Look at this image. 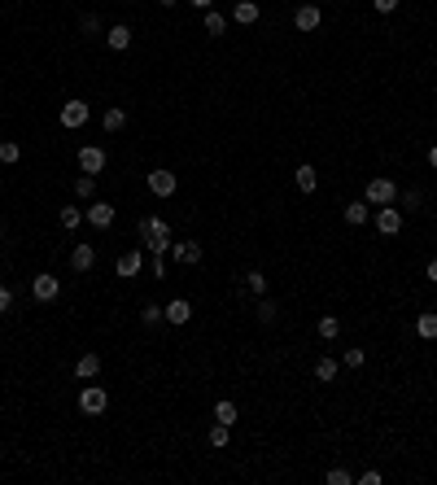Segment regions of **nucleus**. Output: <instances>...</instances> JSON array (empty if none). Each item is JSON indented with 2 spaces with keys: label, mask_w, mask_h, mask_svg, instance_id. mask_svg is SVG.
<instances>
[{
  "label": "nucleus",
  "mask_w": 437,
  "mask_h": 485,
  "mask_svg": "<svg viewBox=\"0 0 437 485\" xmlns=\"http://www.w3.org/2000/svg\"><path fill=\"white\" fill-rule=\"evenodd\" d=\"M394 201H398V184L389 180V175L368 180V206H394Z\"/></svg>",
  "instance_id": "nucleus-3"
},
{
  "label": "nucleus",
  "mask_w": 437,
  "mask_h": 485,
  "mask_svg": "<svg viewBox=\"0 0 437 485\" xmlns=\"http://www.w3.org/2000/svg\"><path fill=\"white\" fill-rule=\"evenodd\" d=\"M171 254H175V263H180V267H197V263L206 258V250H202L197 241H180V245H171Z\"/></svg>",
  "instance_id": "nucleus-9"
},
{
  "label": "nucleus",
  "mask_w": 437,
  "mask_h": 485,
  "mask_svg": "<svg viewBox=\"0 0 437 485\" xmlns=\"http://www.w3.org/2000/svg\"><path fill=\"white\" fill-rule=\"evenodd\" d=\"M188 319H193V302H188V298H175V302L167 306V324H175V328H184Z\"/></svg>",
  "instance_id": "nucleus-16"
},
{
  "label": "nucleus",
  "mask_w": 437,
  "mask_h": 485,
  "mask_svg": "<svg viewBox=\"0 0 437 485\" xmlns=\"http://www.w3.org/2000/svg\"><path fill=\"white\" fill-rule=\"evenodd\" d=\"M175 188H180V180H175V171H167V167L149 171V193H153V197H175Z\"/></svg>",
  "instance_id": "nucleus-5"
},
{
  "label": "nucleus",
  "mask_w": 437,
  "mask_h": 485,
  "mask_svg": "<svg viewBox=\"0 0 437 485\" xmlns=\"http://www.w3.org/2000/svg\"><path fill=\"white\" fill-rule=\"evenodd\" d=\"M101 127H105V132H123V127H127V110H123V105H110V110H105L101 114Z\"/></svg>",
  "instance_id": "nucleus-19"
},
{
  "label": "nucleus",
  "mask_w": 437,
  "mask_h": 485,
  "mask_svg": "<svg viewBox=\"0 0 437 485\" xmlns=\"http://www.w3.org/2000/svg\"><path fill=\"white\" fill-rule=\"evenodd\" d=\"M162 319H167V306H145V311H140V324H145V328H158L162 324Z\"/></svg>",
  "instance_id": "nucleus-28"
},
{
  "label": "nucleus",
  "mask_w": 437,
  "mask_h": 485,
  "mask_svg": "<svg viewBox=\"0 0 437 485\" xmlns=\"http://www.w3.org/2000/svg\"><path fill=\"white\" fill-rule=\"evenodd\" d=\"M70 267H75L79 276H88V271L97 267V250H92V245H84V241H79L75 250H70Z\"/></svg>",
  "instance_id": "nucleus-11"
},
{
  "label": "nucleus",
  "mask_w": 437,
  "mask_h": 485,
  "mask_svg": "<svg viewBox=\"0 0 437 485\" xmlns=\"http://www.w3.org/2000/svg\"><path fill=\"white\" fill-rule=\"evenodd\" d=\"M206 31L210 35H223V31H228V18H223L219 9H206Z\"/></svg>",
  "instance_id": "nucleus-31"
},
{
  "label": "nucleus",
  "mask_w": 437,
  "mask_h": 485,
  "mask_svg": "<svg viewBox=\"0 0 437 485\" xmlns=\"http://www.w3.org/2000/svg\"><path fill=\"white\" fill-rule=\"evenodd\" d=\"M101 376V354H79V363H75V381H97Z\"/></svg>",
  "instance_id": "nucleus-14"
},
{
  "label": "nucleus",
  "mask_w": 437,
  "mask_h": 485,
  "mask_svg": "<svg viewBox=\"0 0 437 485\" xmlns=\"http://www.w3.org/2000/svg\"><path fill=\"white\" fill-rule=\"evenodd\" d=\"M363 359H368V350L354 346V350H346V359H341V363H346V368H363Z\"/></svg>",
  "instance_id": "nucleus-36"
},
{
  "label": "nucleus",
  "mask_w": 437,
  "mask_h": 485,
  "mask_svg": "<svg viewBox=\"0 0 437 485\" xmlns=\"http://www.w3.org/2000/svg\"><path fill=\"white\" fill-rule=\"evenodd\" d=\"M341 219L350 223V228H363V223L372 219V210H368V201H350L346 210H341Z\"/></svg>",
  "instance_id": "nucleus-18"
},
{
  "label": "nucleus",
  "mask_w": 437,
  "mask_h": 485,
  "mask_svg": "<svg viewBox=\"0 0 437 485\" xmlns=\"http://www.w3.org/2000/svg\"><path fill=\"white\" fill-rule=\"evenodd\" d=\"M416 333H420L424 341H437V315H433V311L416 315Z\"/></svg>",
  "instance_id": "nucleus-25"
},
{
  "label": "nucleus",
  "mask_w": 437,
  "mask_h": 485,
  "mask_svg": "<svg viewBox=\"0 0 437 485\" xmlns=\"http://www.w3.org/2000/svg\"><path fill=\"white\" fill-rule=\"evenodd\" d=\"M140 236H145L149 254H167V250H171V223H167V219H158V215L140 219Z\"/></svg>",
  "instance_id": "nucleus-1"
},
{
  "label": "nucleus",
  "mask_w": 437,
  "mask_h": 485,
  "mask_svg": "<svg viewBox=\"0 0 437 485\" xmlns=\"http://www.w3.org/2000/svg\"><path fill=\"white\" fill-rule=\"evenodd\" d=\"M228 442H232V424H219V420H215V429H210V446H215V451H223Z\"/></svg>",
  "instance_id": "nucleus-29"
},
{
  "label": "nucleus",
  "mask_w": 437,
  "mask_h": 485,
  "mask_svg": "<svg viewBox=\"0 0 437 485\" xmlns=\"http://www.w3.org/2000/svg\"><path fill=\"white\" fill-rule=\"evenodd\" d=\"M315 333H320V341H337V337H341V319H337V315H320Z\"/></svg>",
  "instance_id": "nucleus-21"
},
{
  "label": "nucleus",
  "mask_w": 437,
  "mask_h": 485,
  "mask_svg": "<svg viewBox=\"0 0 437 485\" xmlns=\"http://www.w3.org/2000/svg\"><path fill=\"white\" fill-rule=\"evenodd\" d=\"M429 167L437 171V145H429Z\"/></svg>",
  "instance_id": "nucleus-43"
},
{
  "label": "nucleus",
  "mask_w": 437,
  "mask_h": 485,
  "mask_svg": "<svg viewBox=\"0 0 437 485\" xmlns=\"http://www.w3.org/2000/svg\"><path fill=\"white\" fill-rule=\"evenodd\" d=\"M215 420H219V424H236V420H241V411H236L232 398H219V402H215Z\"/></svg>",
  "instance_id": "nucleus-24"
},
{
  "label": "nucleus",
  "mask_w": 437,
  "mask_h": 485,
  "mask_svg": "<svg viewBox=\"0 0 437 485\" xmlns=\"http://www.w3.org/2000/svg\"><path fill=\"white\" fill-rule=\"evenodd\" d=\"M245 285H250L254 298H267V276H263V271H250V276H245Z\"/></svg>",
  "instance_id": "nucleus-32"
},
{
  "label": "nucleus",
  "mask_w": 437,
  "mask_h": 485,
  "mask_svg": "<svg viewBox=\"0 0 437 485\" xmlns=\"http://www.w3.org/2000/svg\"><path fill=\"white\" fill-rule=\"evenodd\" d=\"M320 22H324L320 5H302L298 14H293V27H298V31H320Z\"/></svg>",
  "instance_id": "nucleus-12"
},
{
  "label": "nucleus",
  "mask_w": 437,
  "mask_h": 485,
  "mask_svg": "<svg viewBox=\"0 0 437 485\" xmlns=\"http://www.w3.org/2000/svg\"><path fill=\"white\" fill-rule=\"evenodd\" d=\"M293 184H298L302 193H315V188H320V171H315L311 162H302V167L293 171Z\"/></svg>",
  "instance_id": "nucleus-17"
},
{
  "label": "nucleus",
  "mask_w": 437,
  "mask_h": 485,
  "mask_svg": "<svg viewBox=\"0 0 437 485\" xmlns=\"http://www.w3.org/2000/svg\"><path fill=\"white\" fill-rule=\"evenodd\" d=\"M105 407H110V389L105 385H84L79 389V411H84V416H101Z\"/></svg>",
  "instance_id": "nucleus-2"
},
{
  "label": "nucleus",
  "mask_w": 437,
  "mask_h": 485,
  "mask_svg": "<svg viewBox=\"0 0 437 485\" xmlns=\"http://www.w3.org/2000/svg\"><path fill=\"white\" fill-rule=\"evenodd\" d=\"M188 5H193V9H202V14H206V9H215V0H188Z\"/></svg>",
  "instance_id": "nucleus-41"
},
{
  "label": "nucleus",
  "mask_w": 437,
  "mask_h": 485,
  "mask_svg": "<svg viewBox=\"0 0 437 485\" xmlns=\"http://www.w3.org/2000/svg\"><path fill=\"white\" fill-rule=\"evenodd\" d=\"M232 18L241 22V27H254V22H258V5H254V0H236Z\"/></svg>",
  "instance_id": "nucleus-22"
},
{
  "label": "nucleus",
  "mask_w": 437,
  "mask_h": 485,
  "mask_svg": "<svg viewBox=\"0 0 437 485\" xmlns=\"http://www.w3.org/2000/svg\"><path fill=\"white\" fill-rule=\"evenodd\" d=\"M57 293H62V280L49 276V271H40V276L31 280V298L35 302H57Z\"/></svg>",
  "instance_id": "nucleus-4"
},
{
  "label": "nucleus",
  "mask_w": 437,
  "mask_h": 485,
  "mask_svg": "<svg viewBox=\"0 0 437 485\" xmlns=\"http://www.w3.org/2000/svg\"><path fill=\"white\" fill-rule=\"evenodd\" d=\"M376 232H381V236H398V232H403V210L376 206Z\"/></svg>",
  "instance_id": "nucleus-6"
},
{
  "label": "nucleus",
  "mask_w": 437,
  "mask_h": 485,
  "mask_svg": "<svg viewBox=\"0 0 437 485\" xmlns=\"http://www.w3.org/2000/svg\"><path fill=\"white\" fill-rule=\"evenodd\" d=\"M79 219H88L79 206H62V210H57V223H62L66 232H75V228H79Z\"/></svg>",
  "instance_id": "nucleus-26"
},
{
  "label": "nucleus",
  "mask_w": 437,
  "mask_h": 485,
  "mask_svg": "<svg viewBox=\"0 0 437 485\" xmlns=\"http://www.w3.org/2000/svg\"><path fill=\"white\" fill-rule=\"evenodd\" d=\"M385 477H381V472H376V468H368V472H363V477H359V485H381Z\"/></svg>",
  "instance_id": "nucleus-38"
},
{
  "label": "nucleus",
  "mask_w": 437,
  "mask_h": 485,
  "mask_svg": "<svg viewBox=\"0 0 437 485\" xmlns=\"http://www.w3.org/2000/svg\"><path fill=\"white\" fill-rule=\"evenodd\" d=\"M429 280L437 285V258H429Z\"/></svg>",
  "instance_id": "nucleus-42"
},
{
  "label": "nucleus",
  "mask_w": 437,
  "mask_h": 485,
  "mask_svg": "<svg viewBox=\"0 0 437 485\" xmlns=\"http://www.w3.org/2000/svg\"><path fill=\"white\" fill-rule=\"evenodd\" d=\"M9 306H14V293H9L5 285H0V315H5V311H9Z\"/></svg>",
  "instance_id": "nucleus-40"
},
{
  "label": "nucleus",
  "mask_w": 437,
  "mask_h": 485,
  "mask_svg": "<svg viewBox=\"0 0 437 485\" xmlns=\"http://www.w3.org/2000/svg\"><path fill=\"white\" fill-rule=\"evenodd\" d=\"M92 228H101V232H110L114 228V201H92V206L84 210Z\"/></svg>",
  "instance_id": "nucleus-7"
},
{
  "label": "nucleus",
  "mask_w": 437,
  "mask_h": 485,
  "mask_svg": "<svg viewBox=\"0 0 437 485\" xmlns=\"http://www.w3.org/2000/svg\"><path fill=\"white\" fill-rule=\"evenodd\" d=\"M79 31H84V35H101V18L97 14H84V18H79Z\"/></svg>",
  "instance_id": "nucleus-34"
},
{
  "label": "nucleus",
  "mask_w": 437,
  "mask_h": 485,
  "mask_svg": "<svg viewBox=\"0 0 437 485\" xmlns=\"http://www.w3.org/2000/svg\"><path fill=\"white\" fill-rule=\"evenodd\" d=\"M0 162H9V167L22 162V145H18V140H0Z\"/></svg>",
  "instance_id": "nucleus-30"
},
{
  "label": "nucleus",
  "mask_w": 437,
  "mask_h": 485,
  "mask_svg": "<svg viewBox=\"0 0 437 485\" xmlns=\"http://www.w3.org/2000/svg\"><path fill=\"white\" fill-rule=\"evenodd\" d=\"M403 206H407V210H420V206H424V193H420V188H407V193H403Z\"/></svg>",
  "instance_id": "nucleus-35"
},
{
  "label": "nucleus",
  "mask_w": 437,
  "mask_h": 485,
  "mask_svg": "<svg viewBox=\"0 0 437 485\" xmlns=\"http://www.w3.org/2000/svg\"><path fill=\"white\" fill-rule=\"evenodd\" d=\"M324 481H328V485H354V472H346V468H328Z\"/></svg>",
  "instance_id": "nucleus-33"
},
{
  "label": "nucleus",
  "mask_w": 437,
  "mask_h": 485,
  "mask_svg": "<svg viewBox=\"0 0 437 485\" xmlns=\"http://www.w3.org/2000/svg\"><path fill=\"white\" fill-rule=\"evenodd\" d=\"M153 276H158V280L167 276V258H162V254H153Z\"/></svg>",
  "instance_id": "nucleus-39"
},
{
  "label": "nucleus",
  "mask_w": 437,
  "mask_h": 485,
  "mask_svg": "<svg viewBox=\"0 0 437 485\" xmlns=\"http://www.w3.org/2000/svg\"><path fill=\"white\" fill-rule=\"evenodd\" d=\"M105 44H110V53L132 49V27H127V22H114V27L105 31Z\"/></svg>",
  "instance_id": "nucleus-13"
},
{
  "label": "nucleus",
  "mask_w": 437,
  "mask_h": 485,
  "mask_svg": "<svg viewBox=\"0 0 437 485\" xmlns=\"http://www.w3.org/2000/svg\"><path fill=\"white\" fill-rule=\"evenodd\" d=\"M158 5H162V9H175V5H180V0H158Z\"/></svg>",
  "instance_id": "nucleus-44"
},
{
  "label": "nucleus",
  "mask_w": 437,
  "mask_h": 485,
  "mask_svg": "<svg viewBox=\"0 0 437 485\" xmlns=\"http://www.w3.org/2000/svg\"><path fill=\"white\" fill-rule=\"evenodd\" d=\"M254 315H258V324H276V319H280V306L271 302V298H258V306H254Z\"/></svg>",
  "instance_id": "nucleus-27"
},
{
  "label": "nucleus",
  "mask_w": 437,
  "mask_h": 485,
  "mask_svg": "<svg viewBox=\"0 0 437 485\" xmlns=\"http://www.w3.org/2000/svg\"><path fill=\"white\" fill-rule=\"evenodd\" d=\"M140 263H145V258H140V250H123V254L114 258V271H118L123 280H132L136 271H140Z\"/></svg>",
  "instance_id": "nucleus-15"
},
{
  "label": "nucleus",
  "mask_w": 437,
  "mask_h": 485,
  "mask_svg": "<svg viewBox=\"0 0 437 485\" xmlns=\"http://www.w3.org/2000/svg\"><path fill=\"white\" fill-rule=\"evenodd\" d=\"M0 219H5V210H0Z\"/></svg>",
  "instance_id": "nucleus-45"
},
{
  "label": "nucleus",
  "mask_w": 437,
  "mask_h": 485,
  "mask_svg": "<svg viewBox=\"0 0 437 485\" xmlns=\"http://www.w3.org/2000/svg\"><path fill=\"white\" fill-rule=\"evenodd\" d=\"M75 197H79V201H92V197H97V175H84V171H79V175H75Z\"/></svg>",
  "instance_id": "nucleus-23"
},
{
  "label": "nucleus",
  "mask_w": 437,
  "mask_h": 485,
  "mask_svg": "<svg viewBox=\"0 0 437 485\" xmlns=\"http://www.w3.org/2000/svg\"><path fill=\"white\" fill-rule=\"evenodd\" d=\"M79 171H84V175H101L105 171V149L101 145H84V149H79Z\"/></svg>",
  "instance_id": "nucleus-8"
},
{
  "label": "nucleus",
  "mask_w": 437,
  "mask_h": 485,
  "mask_svg": "<svg viewBox=\"0 0 437 485\" xmlns=\"http://www.w3.org/2000/svg\"><path fill=\"white\" fill-rule=\"evenodd\" d=\"M337 372H341V363H337V359H328V354H324L320 363H315V381H320V385H333V381H337Z\"/></svg>",
  "instance_id": "nucleus-20"
},
{
  "label": "nucleus",
  "mask_w": 437,
  "mask_h": 485,
  "mask_svg": "<svg viewBox=\"0 0 437 485\" xmlns=\"http://www.w3.org/2000/svg\"><path fill=\"white\" fill-rule=\"evenodd\" d=\"M88 114H92V110H88L84 101H66V105H62V127H70V132H79V127L88 123Z\"/></svg>",
  "instance_id": "nucleus-10"
},
{
  "label": "nucleus",
  "mask_w": 437,
  "mask_h": 485,
  "mask_svg": "<svg viewBox=\"0 0 437 485\" xmlns=\"http://www.w3.org/2000/svg\"><path fill=\"white\" fill-rule=\"evenodd\" d=\"M372 9H376V14H394L398 0H372Z\"/></svg>",
  "instance_id": "nucleus-37"
}]
</instances>
